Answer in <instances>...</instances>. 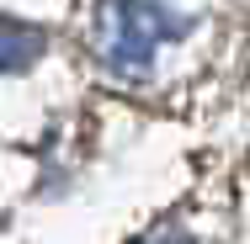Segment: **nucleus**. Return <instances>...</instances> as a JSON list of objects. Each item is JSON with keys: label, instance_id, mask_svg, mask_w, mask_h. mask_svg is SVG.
<instances>
[{"label": "nucleus", "instance_id": "obj_2", "mask_svg": "<svg viewBox=\"0 0 250 244\" xmlns=\"http://www.w3.org/2000/svg\"><path fill=\"white\" fill-rule=\"evenodd\" d=\"M38 53H43V32H38V27L0 16V75H5V69H27Z\"/></svg>", "mask_w": 250, "mask_h": 244}, {"label": "nucleus", "instance_id": "obj_3", "mask_svg": "<svg viewBox=\"0 0 250 244\" xmlns=\"http://www.w3.org/2000/svg\"><path fill=\"white\" fill-rule=\"evenodd\" d=\"M149 244H192L187 234H170V228H160V234H149Z\"/></svg>", "mask_w": 250, "mask_h": 244}, {"label": "nucleus", "instance_id": "obj_1", "mask_svg": "<svg viewBox=\"0 0 250 244\" xmlns=\"http://www.w3.org/2000/svg\"><path fill=\"white\" fill-rule=\"evenodd\" d=\"M181 11L170 0H96L91 48L112 75H144L170 38H181Z\"/></svg>", "mask_w": 250, "mask_h": 244}]
</instances>
